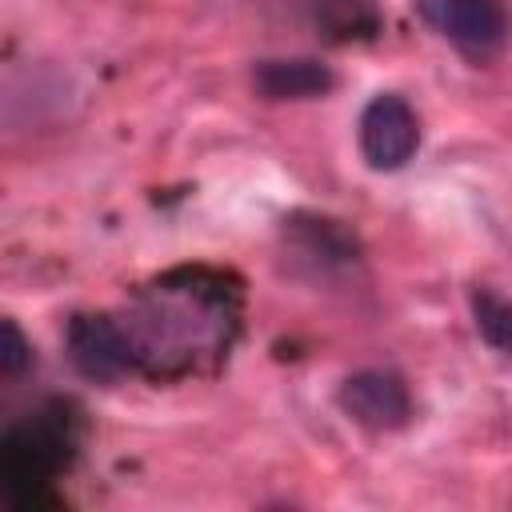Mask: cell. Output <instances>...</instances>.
<instances>
[{"mask_svg": "<svg viewBox=\"0 0 512 512\" xmlns=\"http://www.w3.org/2000/svg\"><path fill=\"white\" fill-rule=\"evenodd\" d=\"M412 12L472 60L496 56L508 36L504 0H412Z\"/></svg>", "mask_w": 512, "mask_h": 512, "instance_id": "6da1fadb", "label": "cell"}, {"mask_svg": "<svg viewBox=\"0 0 512 512\" xmlns=\"http://www.w3.org/2000/svg\"><path fill=\"white\" fill-rule=\"evenodd\" d=\"M356 148L372 172H396L404 168L420 148V116L416 108L396 96L380 92L360 108L356 120Z\"/></svg>", "mask_w": 512, "mask_h": 512, "instance_id": "7a4b0ae2", "label": "cell"}, {"mask_svg": "<svg viewBox=\"0 0 512 512\" xmlns=\"http://www.w3.org/2000/svg\"><path fill=\"white\" fill-rule=\"evenodd\" d=\"M64 352H68L72 368L96 384H116L128 372H136L132 340L124 332V324L112 316H72V324L64 332Z\"/></svg>", "mask_w": 512, "mask_h": 512, "instance_id": "3957f363", "label": "cell"}, {"mask_svg": "<svg viewBox=\"0 0 512 512\" xmlns=\"http://www.w3.org/2000/svg\"><path fill=\"white\" fill-rule=\"evenodd\" d=\"M336 404L352 424L372 432H392L412 420V392L392 368H360L344 376Z\"/></svg>", "mask_w": 512, "mask_h": 512, "instance_id": "277c9868", "label": "cell"}, {"mask_svg": "<svg viewBox=\"0 0 512 512\" xmlns=\"http://www.w3.org/2000/svg\"><path fill=\"white\" fill-rule=\"evenodd\" d=\"M332 84H336L332 68L312 60V56L260 60L252 68V88L264 100H312V96H324Z\"/></svg>", "mask_w": 512, "mask_h": 512, "instance_id": "5b68a950", "label": "cell"}, {"mask_svg": "<svg viewBox=\"0 0 512 512\" xmlns=\"http://www.w3.org/2000/svg\"><path fill=\"white\" fill-rule=\"evenodd\" d=\"M472 316H476V332H480L496 352H504V348H508V324H512L504 296L492 292V288L472 292Z\"/></svg>", "mask_w": 512, "mask_h": 512, "instance_id": "8992f818", "label": "cell"}, {"mask_svg": "<svg viewBox=\"0 0 512 512\" xmlns=\"http://www.w3.org/2000/svg\"><path fill=\"white\" fill-rule=\"evenodd\" d=\"M28 364H32V340L24 336V328L16 320L0 316V380L28 372Z\"/></svg>", "mask_w": 512, "mask_h": 512, "instance_id": "52a82bcc", "label": "cell"}]
</instances>
